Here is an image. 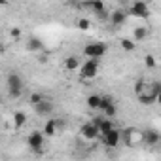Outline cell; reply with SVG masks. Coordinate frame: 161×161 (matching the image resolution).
Wrapping results in <instances>:
<instances>
[{
    "label": "cell",
    "instance_id": "1",
    "mask_svg": "<svg viewBox=\"0 0 161 161\" xmlns=\"http://www.w3.org/2000/svg\"><path fill=\"white\" fill-rule=\"evenodd\" d=\"M99 68H101L99 59H86L84 64H80V76L86 80H93V78H97Z\"/></svg>",
    "mask_w": 161,
    "mask_h": 161
},
{
    "label": "cell",
    "instance_id": "2",
    "mask_svg": "<svg viewBox=\"0 0 161 161\" xmlns=\"http://www.w3.org/2000/svg\"><path fill=\"white\" fill-rule=\"evenodd\" d=\"M106 49H108L106 44H103V42H93V44H87V46L84 47V55H86L87 59H99V61H101V57L106 55Z\"/></svg>",
    "mask_w": 161,
    "mask_h": 161
},
{
    "label": "cell",
    "instance_id": "3",
    "mask_svg": "<svg viewBox=\"0 0 161 161\" xmlns=\"http://www.w3.org/2000/svg\"><path fill=\"white\" fill-rule=\"evenodd\" d=\"M84 6L87 10H91L99 19H108V12H106V6H104L103 0H86Z\"/></svg>",
    "mask_w": 161,
    "mask_h": 161
},
{
    "label": "cell",
    "instance_id": "4",
    "mask_svg": "<svg viewBox=\"0 0 161 161\" xmlns=\"http://www.w3.org/2000/svg\"><path fill=\"white\" fill-rule=\"evenodd\" d=\"M121 140H125L127 146H136V144H142V131L138 129H125L121 131Z\"/></svg>",
    "mask_w": 161,
    "mask_h": 161
},
{
    "label": "cell",
    "instance_id": "5",
    "mask_svg": "<svg viewBox=\"0 0 161 161\" xmlns=\"http://www.w3.org/2000/svg\"><path fill=\"white\" fill-rule=\"evenodd\" d=\"M101 140H103L104 146H108V148H116V146H119V142H121V131L114 127V129H110L108 133L101 135Z\"/></svg>",
    "mask_w": 161,
    "mask_h": 161
},
{
    "label": "cell",
    "instance_id": "6",
    "mask_svg": "<svg viewBox=\"0 0 161 161\" xmlns=\"http://www.w3.org/2000/svg\"><path fill=\"white\" fill-rule=\"evenodd\" d=\"M44 140H46V135L42 131H32L29 136H27V146L34 152H40V148L44 146Z\"/></svg>",
    "mask_w": 161,
    "mask_h": 161
},
{
    "label": "cell",
    "instance_id": "7",
    "mask_svg": "<svg viewBox=\"0 0 161 161\" xmlns=\"http://www.w3.org/2000/svg\"><path fill=\"white\" fill-rule=\"evenodd\" d=\"M129 14L135 15V17H138V19H148L150 10H148V4H146V2H142V0H136V2L131 4Z\"/></svg>",
    "mask_w": 161,
    "mask_h": 161
},
{
    "label": "cell",
    "instance_id": "8",
    "mask_svg": "<svg viewBox=\"0 0 161 161\" xmlns=\"http://www.w3.org/2000/svg\"><path fill=\"white\" fill-rule=\"evenodd\" d=\"M80 135H82L86 140H95V138H99V129H97V125L93 121H89V123H84L80 127Z\"/></svg>",
    "mask_w": 161,
    "mask_h": 161
},
{
    "label": "cell",
    "instance_id": "9",
    "mask_svg": "<svg viewBox=\"0 0 161 161\" xmlns=\"http://www.w3.org/2000/svg\"><path fill=\"white\" fill-rule=\"evenodd\" d=\"M34 110H36V114H40V116H49V114H53V110H55V106H53V103L49 101V99H42L40 103H36L34 104Z\"/></svg>",
    "mask_w": 161,
    "mask_h": 161
},
{
    "label": "cell",
    "instance_id": "10",
    "mask_svg": "<svg viewBox=\"0 0 161 161\" xmlns=\"http://www.w3.org/2000/svg\"><path fill=\"white\" fill-rule=\"evenodd\" d=\"M159 140H161V136H159V133L155 129L142 131V144H146V146H157Z\"/></svg>",
    "mask_w": 161,
    "mask_h": 161
},
{
    "label": "cell",
    "instance_id": "11",
    "mask_svg": "<svg viewBox=\"0 0 161 161\" xmlns=\"http://www.w3.org/2000/svg\"><path fill=\"white\" fill-rule=\"evenodd\" d=\"M6 86L8 89H23V78L17 72H10L6 78Z\"/></svg>",
    "mask_w": 161,
    "mask_h": 161
},
{
    "label": "cell",
    "instance_id": "12",
    "mask_svg": "<svg viewBox=\"0 0 161 161\" xmlns=\"http://www.w3.org/2000/svg\"><path fill=\"white\" fill-rule=\"evenodd\" d=\"M108 19H110V23H112L114 27H121V25H125V21H127V14H125L123 10H114V12L108 15Z\"/></svg>",
    "mask_w": 161,
    "mask_h": 161
},
{
    "label": "cell",
    "instance_id": "13",
    "mask_svg": "<svg viewBox=\"0 0 161 161\" xmlns=\"http://www.w3.org/2000/svg\"><path fill=\"white\" fill-rule=\"evenodd\" d=\"M42 49H44V42H42L40 38L31 36V38L27 40V51H31V53H40Z\"/></svg>",
    "mask_w": 161,
    "mask_h": 161
},
{
    "label": "cell",
    "instance_id": "14",
    "mask_svg": "<svg viewBox=\"0 0 161 161\" xmlns=\"http://www.w3.org/2000/svg\"><path fill=\"white\" fill-rule=\"evenodd\" d=\"M148 34H150V31H148L146 27H136V29L133 31V40H135V42H142V40L148 38Z\"/></svg>",
    "mask_w": 161,
    "mask_h": 161
},
{
    "label": "cell",
    "instance_id": "15",
    "mask_svg": "<svg viewBox=\"0 0 161 161\" xmlns=\"http://www.w3.org/2000/svg\"><path fill=\"white\" fill-rule=\"evenodd\" d=\"M46 136H53L55 133H57V127H55V118H51V119H47L46 121V125H44V131H42Z\"/></svg>",
    "mask_w": 161,
    "mask_h": 161
},
{
    "label": "cell",
    "instance_id": "16",
    "mask_svg": "<svg viewBox=\"0 0 161 161\" xmlns=\"http://www.w3.org/2000/svg\"><path fill=\"white\" fill-rule=\"evenodd\" d=\"M25 123H27L25 112H15V114H14V127H15V129H21Z\"/></svg>",
    "mask_w": 161,
    "mask_h": 161
},
{
    "label": "cell",
    "instance_id": "17",
    "mask_svg": "<svg viewBox=\"0 0 161 161\" xmlns=\"http://www.w3.org/2000/svg\"><path fill=\"white\" fill-rule=\"evenodd\" d=\"M101 114H104L106 118H114V116H118V106L114 104V101H112L110 104H106V106L101 110Z\"/></svg>",
    "mask_w": 161,
    "mask_h": 161
},
{
    "label": "cell",
    "instance_id": "18",
    "mask_svg": "<svg viewBox=\"0 0 161 161\" xmlns=\"http://www.w3.org/2000/svg\"><path fill=\"white\" fill-rule=\"evenodd\" d=\"M64 68H66V70H78V68H80V61H78L74 55H72V57H66V59H64Z\"/></svg>",
    "mask_w": 161,
    "mask_h": 161
},
{
    "label": "cell",
    "instance_id": "19",
    "mask_svg": "<svg viewBox=\"0 0 161 161\" xmlns=\"http://www.w3.org/2000/svg\"><path fill=\"white\" fill-rule=\"evenodd\" d=\"M119 44H121V49L123 51H135V40H131V38H121L119 40Z\"/></svg>",
    "mask_w": 161,
    "mask_h": 161
},
{
    "label": "cell",
    "instance_id": "20",
    "mask_svg": "<svg viewBox=\"0 0 161 161\" xmlns=\"http://www.w3.org/2000/svg\"><path fill=\"white\" fill-rule=\"evenodd\" d=\"M86 103H87V106H89L91 110H97V108H99V103H101V95H89V97L86 99Z\"/></svg>",
    "mask_w": 161,
    "mask_h": 161
},
{
    "label": "cell",
    "instance_id": "21",
    "mask_svg": "<svg viewBox=\"0 0 161 161\" xmlns=\"http://www.w3.org/2000/svg\"><path fill=\"white\" fill-rule=\"evenodd\" d=\"M42 99H44V95H42V93H32V95L29 97V101H31V104H32V106H34L36 103H40Z\"/></svg>",
    "mask_w": 161,
    "mask_h": 161
},
{
    "label": "cell",
    "instance_id": "22",
    "mask_svg": "<svg viewBox=\"0 0 161 161\" xmlns=\"http://www.w3.org/2000/svg\"><path fill=\"white\" fill-rule=\"evenodd\" d=\"M144 63H146L148 68H155V59H153V55H146V57H144Z\"/></svg>",
    "mask_w": 161,
    "mask_h": 161
},
{
    "label": "cell",
    "instance_id": "23",
    "mask_svg": "<svg viewBox=\"0 0 161 161\" xmlns=\"http://www.w3.org/2000/svg\"><path fill=\"white\" fill-rule=\"evenodd\" d=\"M78 29H80V31H87V29H89V21H87V19H80V21H78Z\"/></svg>",
    "mask_w": 161,
    "mask_h": 161
},
{
    "label": "cell",
    "instance_id": "24",
    "mask_svg": "<svg viewBox=\"0 0 161 161\" xmlns=\"http://www.w3.org/2000/svg\"><path fill=\"white\" fill-rule=\"evenodd\" d=\"M8 95H10L12 99H17V97L23 95V89H8Z\"/></svg>",
    "mask_w": 161,
    "mask_h": 161
},
{
    "label": "cell",
    "instance_id": "25",
    "mask_svg": "<svg viewBox=\"0 0 161 161\" xmlns=\"http://www.w3.org/2000/svg\"><path fill=\"white\" fill-rule=\"evenodd\" d=\"M10 36H12V38H19V36H21V31H19V29H12V31H10Z\"/></svg>",
    "mask_w": 161,
    "mask_h": 161
},
{
    "label": "cell",
    "instance_id": "26",
    "mask_svg": "<svg viewBox=\"0 0 161 161\" xmlns=\"http://www.w3.org/2000/svg\"><path fill=\"white\" fill-rule=\"evenodd\" d=\"M0 49H2V47H0Z\"/></svg>",
    "mask_w": 161,
    "mask_h": 161
}]
</instances>
